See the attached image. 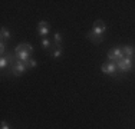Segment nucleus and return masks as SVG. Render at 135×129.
Segmentation results:
<instances>
[{"label":"nucleus","mask_w":135,"mask_h":129,"mask_svg":"<svg viewBox=\"0 0 135 129\" xmlns=\"http://www.w3.org/2000/svg\"><path fill=\"white\" fill-rule=\"evenodd\" d=\"M107 32V26L102 20H96L94 23V27H92V30L88 33V39L89 40H92L94 43H101L102 42V36H104V33Z\"/></svg>","instance_id":"nucleus-1"},{"label":"nucleus","mask_w":135,"mask_h":129,"mask_svg":"<svg viewBox=\"0 0 135 129\" xmlns=\"http://www.w3.org/2000/svg\"><path fill=\"white\" fill-rule=\"evenodd\" d=\"M26 69H27L26 63L20 62V60H17V59H16V60H15V63L12 64V72H13V75H15V76H20V75H23V73L26 72Z\"/></svg>","instance_id":"nucleus-2"},{"label":"nucleus","mask_w":135,"mask_h":129,"mask_svg":"<svg viewBox=\"0 0 135 129\" xmlns=\"http://www.w3.org/2000/svg\"><path fill=\"white\" fill-rule=\"evenodd\" d=\"M117 67L121 72H128L132 67V59H129V57H122L121 60L117 62Z\"/></svg>","instance_id":"nucleus-3"},{"label":"nucleus","mask_w":135,"mask_h":129,"mask_svg":"<svg viewBox=\"0 0 135 129\" xmlns=\"http://www.w3.org/2000/svg\"><path fill=\"white\" fill-rule=\"evenodd\" d=\"M124 57V53H122V47H114L108 52V59L111 62H118Z\"/></svg>","instance_id":"nucleus-4"},{"label":"nucleus","mask_w":135,"mask_h":129,"mask_svg":"<svg viewBox=\"0 0 135 129\" xmlns=\"http://www.w3.org/2000/svg\"><path fill=\"white\" fill-rule=\"evenodd\" d=\"M15 54H16V59H17V60H20V62L26 63L27 60H30V54H32V53H29L27 50H23V49H20L19 46H16Z\"/></svg>","instance_id":"nucleus-5"},{"label":"nucleus","mask_w":135,"mask_h":129,"mask_svg":"<svg viewBox=\"0 0 135 129\" xmlns=\"http://www.w3.org/2000/svg\"><path fill=\"white\" fill-rule=\"evenodd\" d=\"M102 72L105 73V75H115V72H117V63L114 62H108V63H104L102 64Z\"/></svg>","instance_id":"nucleus-6"},{"label":"nucleus","mask_w":135,"mask_h":129,"mask_svg":"<svg viewBox=\"0 0 135 129\" xmlns=\"http://www.w3.org/2000/svg\"><path fill=\"white\" fill-rule=\"evenodd\" d=\"M37 32H39V34L43 39H46L47 33H49V23H47V22H45V20L39 22V24H37Z\"/></svg>","instance_id":"nucleus-7"},{"label":"nucleus","mask_w":135,"mask_h":129,"mask_svg":"<svg viewBox=\"0 0 135 129\" xmlns=\"http://www.w3.org/2000/svg\"><path fill=\"white\" fill-rule=\"evenodd\" d=\"M15 63V60H13V54H10L9 53L7 56H2V59H0V67H2V70L4 69L6 66H7V64H13Z\"/></svg>","instance_id":"nucleus-8"},{"label":"nucleus","mask_w":135,"mask_h":129,"mask_svg":"<svg viewBox=\"0 0 135 129\" xmlns=\"http://www.w3.org/2000/svg\"><path fill=\"white\" fill-rule=\"evenodd\" d=\"M122 53H124L125 57L132 59V56H135V47H132V46H124V47H122Z\"/></svg>","instance_id":"nucleus-9"},{"label":"nucleus","mask_w":135,"mask_h":129,"mask_svg":"<svg viewBox=\"0 0 135 129\" xmlns=\"http://www.w3.org/2000/svg\"><path fill=\"white\" fill-rule=\"evenodd\" d=\"M53 43L56 44V49H62V36H60V33L53 34Z\"/></svg>","instance_id":"nucleus-10"},{"label":"nucleus","mask_w":135,"mask_h":129,"mask_svg":"<svg viewBox=\"0 0 135 129\" xmlns=\"http://www.w3.org/2000/svg\"><path fill=\"white\" fill-rule=\"evenodd\" d=\"M19 47H20V49H23V50H27L29 53H33V46H30V44L29 43H20V44H17Z\"/></svg>","instance_id":"nucleus-11"},{"label":"nucleus","mask_w":135,"mask_h":129,"mask_svg":"<svg viewBox=\"0 0 135 129\" xmlns=\"http://www.w3.org/2000/svg\"><path fill=\"white\" fill-rule=\"evenodd\" d=\"M2 39L3 40H9V39H10V32H9L7 29H4V27L2 29Z\"/></svg>","instance_id":"nucleus-12"},{"label":"nucleus","mask_w":135,"mask_h":129,"mask_svg":"<svg viewBox=\"0 0 135 129\" xmlns=\"http://www.w3.org/2000/svg\"><path fill=\"white\" fill-rule=\"evenodd\" d=\"M42 46H43V49H49L50 47V42L47 40V39H42Z\"/></svg>","instance_id":"nucleus-13"},{"label":"nucleus","mask_w":135,"mask_h":129,"mask_svg":"<svg viewBox=\"0 0 135 129\" xmlns=\"http://www.w3.org/2000/svg\"><path fill=\"white\" fill-rule=\"evenodd\" d=\"M60 54H62V49H56V50L52 52V57H55V59H56V57H59Z\"/></svg>","instance_id":"nucleus-14"},{"label":"nucleus","mask_w":135,"mask_h":129,"mask_svg":"<svg viewBox=\"0 0 135 129\" xmlns=\"http://www.w3.org/2000/svg\"><path fill=\"white\" fill-rule=\"evenodd\" d=\"M36 60H33V59H30V60H27V62H26V66L27 67H36Z\"/></svg>","instance_id":"nucleus-15"},{"label":"nucleus","mask_w":135,"mask_h":129,"mask_svg":"<svg viewBox=\"0 0 135 129\" xmlns=\"http://www.w3.org/2000/svg\"><path fill=\"white\" fill-rule=\"evenodd\" d=\"M4 49H6V44H4V40H2V43H0V52H4Z\"/></svg>","instance_id":"nucleus-16"},{"label":"nucleus","mask_w":135,"mask_h":129,"mask_svg":"<svg viewBox=\"0 0 135 129\" xmlns=\"http://www.w3.org/2000/svg\"><path fill=\"white\" fill-rule=\"evenodd\" d=\"M2 129H10V128H9V125H7V123H6V122H4V121H3V122H2Z\"/></svg>","instance_id":"nucleus-17"}]
</instances>
